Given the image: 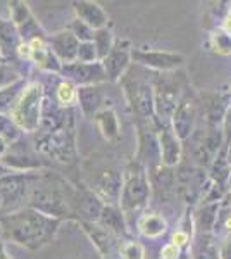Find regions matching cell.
<instances>
[{
    "instance_id": "cell-1",
    "label": "cell",
    "mask_w": 231,
    "mask_h": 259,
    "mask_svg": "<svg viewBox=\"0 0 231 259\" xmlns=\"http://www.w3.org/2000/svg\"><path fill=\"white\" fill-rule=\"evenodd\" d=\"M61 223L62 220L52 218L28 206L7 214H0L4 239L31 250H38L52 242Z\"/></svg>"
},
{
    "instance_id": "cell-2",
    "label": "cell",
    "mask_w": 231,
    "mask_h": 259,
    "mask_svg": "<svg viewBox=\"0 0 231 259\" xmlns=\"http://www.w3.org/2000/svg\"><path fill=\"white\" fill-rule=\"evenodd\" d=\"M28 207L52 218L76 220L78 190L54 175H38L28 195Z\"/></svg>"
},
{
    "instance_id": "cell-3",
    "label": "cell",
    "mask_w": 231,
    "mask_h": 259,
    "mask_svg": "<svg viewBox=\"0 0 231 259\" xmlns=\"http://www.w3.org/2000/svg\"><path fill=\"white\" fill-rule=\"evenodd\" d=\"M74 135H76L74 133V112L69 109L66 123L61 128H56L52 132H36L33 145L43 159L47 157V159L71 164L76 157Z\"/></svg>"
},
{
    "instance_id": "cell-4",
    "label": "cell",
    "mask_w": 231,
    "mask_h": 259,
    "mask_svg": "<svg viewBox=\"0 0 231 259\" xmlns=\"http://www.w3.org/2000/svg\"><path fill=\"white\" fill-rule=\"evenodd\" d=\"M43 112V87L38 81H29L23 87L9 107V116L21 132L36 133Z\"/></svg>"
},
{
    "instance_id": "cell-5",
    "label": "cell",
    "mask_w": 231,
    "mask_h": 259,
    "mask_svg": "<svg viewBox=\"0 0 231 259\" xmlns=\"http://www.w3.org/2000/svg\"><path fill=\"white\" fill-rule=\"evenodd\" d=\"M150 194L152 190H150L147 168L138 161H131L123 173V189H121L119 200L121 209L123 212L140 209L149 202Z\"/></svg>"
},
{
    "instance_id": "cell-6",
    "label": "cell",
    "mask_w": 231,
    "mask_h": 259,
    "mask_svg": "<svg viewBox=\"0 0 231 259\" xmlns=\"http://www.w3.org/2000/svg\"><path fill=\"white\" fill-rule=\"evenodd\" d=\"M0 162L7 169L16 171V173H31V171L45 168L43 157L36 152L35 145L23 142L21 139L9 145L7 152L0 157Z\"/></svg>"
},
{
    "instance_id": "cell-7",
    "label": "cell",
    "mask_w": 231,
    "mask_h": 259,
    "mask_svg": "<svg viewBox=\"0 0 231 259\" xmlns=\"http://www.w3.org/2000/svg\"><path fill=\"white\" fill-rule=\"evenodd\" d=\"M124 85L126 97L129 100V106L133 109V114L142 123L154 121L155 109H154V85L149 81L133 80V78H121Z\"/></svg>"
},
{
    "instance_id": "cell-8",
    "label": "cell",
    "mask_w": 231,
    "mask_h": 259,
    "mask_svg": "<svg viewBox=\"0 0 231 259\" xmlns=\"http://www.w3.org/2000/svg\"><path fill=\"white\" fill-rule=\"evenodd\" d=\"M179 85L171 78H157L154 83V109L159 121H171L174 109L179 104Z\"/></svg>"
},
{
    "instance_id": "cell-9",
    "label": "cell",
    "mask_w": 231,
    "mask_h": 259,
    "mask_svg": "<svg viewBox=\"0 0 231 259\" xmlns=\"http://www.w3.org/2000/svg\"><path fill=\"white\" fill-rule=\"evenodd\" d=\"M9 11H11V21L14 23L16 30L19 33L21 41L28 44L31 40H47L45 36V31L41 30V26L38 24V21L35 19V16L29 11V6L26 2H21V0H16V2L9 4Z\"/></svg>"
},
{
    "instance_id": "cell-10",
    "label": "cell",
    "mask_w": 231,
    "mask_h": 259,
    "mask_svg": "<svg viewBox=\"0 0 231 259\" xmlns=\"http://www.w3.org/2000/svg\"><path fill=\"white\" fill-rule=\"evenodd\" d=\"M204 182H205V175L202 169L181 166L174 173L176 195H179L187 204L195 202L204 194Z\"/></svg>"
},
{
    "instance_id": "cell-11",
    "label": "cell",
    "mask_w": 231,
    "mask_h": 259,
    "mask_svg": "<svg viewBox=\"0 0 231 259\" xmlns=\"http://www.w3.org/2000/svg\"><path fill=\"white\" fill-rule=\"evenodd\" d=\"M131 61L136 64L155 71H174L183 64V56L178 52H167V50H144L133 49Z\"/></svg>"
},
{
    "instance_id": "cell-12",
    "label": "cell",
    "mask_w": 231,
    "mask_h": 259,
    "mask_svg": "<svg viewBox=\"0 0 231 259\" xmlns=\"http://www.w3.org/2000/svg\"><path fill=\"white\" fill-rule=\"evenodd\" d=\"M61 74L64 76V80L73 81L74 85H79V87L99 85V83L107 81L102 62L83 64V62L76 61V62H71V64H62Z\"/></svg>"
},
{
    "instance_id": "cell-13",
    "label": "cell",
    "mask_w": 231,
    "mask_h": 259,
    "mask_svg": "<svg viewBox=\"0 0 231 259\" xmlns=\"http://www.w3.org/2000/svg\"><path fill=\"white\" fill-rule=\"evenodd\" d=\"M121 189H123V175L112 168L100 171V175L94 180V185H91V192L106 206H117L119 204Z\"/></svg>"
},
{
    "instance_id": "cell-14",
    "label": "cell",
    "mask_w": 231,
    "mask_h": 259,
    "mask_svg": "<svg viewBox=\"0 0 231 259\" xmlns=\"http://www.w3.org/2000/svg\"><path fill=\"white\" fill-rule=\"evenodd\" d=\"M18 54L24 59L35 62L40 69L43 71H50V73H61V68L62 64L59 62V59L54 56L52 49L47 45L45 40H31L28 44L21 41L19 49H18Z\"/></svg>"
},
{
    "instance_id": "cell-15",
    "label": "cell",
    "mask_w": 231,
    "mask_h": 259,
    "mask_svg": "<svg viewBox=\"0 0 231 259\" xmlns=\"http://www.w3.org/2000/svg\"><path fill=\"white\" fill-rule=\"evenodd\" d=\"M131 50L133 49L129 47V44L126 40H116L111 54L102 61L107 81L111 83L121 81V78L124 76L126 69H128L129 62H131Z\"/></svg>"
},
{
    "instance_id": "cell-16",
    "label": "cell",
    "mask_w": 231,
    "mask_h": 259,
    "mask_svg": "<svg viewBox=\"0 0 231 259\" xmlns=\"http://www.w3.org/2000/svg\"><path fill=\"white\" fill-rule=\"evenodd\" d=\"M197 121V104L192 97H183L171 116V130L179 140H188L193 135Z\"/></svg>"
},
{
    "instance_id": "cell-17",
    "label": "cell",
    "mask_w": 231,
    "mask_h": 259,
    "mask_svg": "<svg viewBox=\"0 0 231 259\" xmlns=\"http://www.w3.org/2000/svg\"><path fill=\"white\" fill-rule=\"evenodd\" d=\"M159 150H161V164L166 168H174L181 161L183 145L181 140L174 135V132L166 124L159 126Z\"/></svg>"
},
{
    "instance_id": "cell-18",
    "label": "cell",
    "mask_w": 231,
    "mask_h": 259,
    "mask_svg": "<svg viewBox=\"0 0 231 259\" xmlns=\"http://www.w3.org/2000/svg\"><path fill=\"white\" fill-rule=\"evenodd\" d=\"M49 47L52 49L54 56L57 57L61 64L76 62L79 40L69 30L54 33L52 36H49Z\"/></svg>"
},
{
    "instance_id": "cell-19",
    "label": "cell",
    "mask_w": 231,
    "mask_h": 259,
    "mask_svg": "<svg viewBox=\"0 0 231 259\" xmlns=\"http://www.w3.org/2000/svg\"><path fill=\"white\" fill-rule=\"evenodd\" d=\"M79 223H81V227L85 230L86 235L90 237L91 244L95 245L97 250H99L104 257H111L112 252H114V249H117V252H119L121 244H117L119 237L112 235L109 230L100 227L99 223H91V221H79Z\"/></svg>"
},
{
    "instance_id": "cell-20",
    "label": "cell",
    "mask_w": 231,
    "mask_h": 259,
    "mask_svg": "<svg viewBox=\"0 0 231 259\" xmlns=\"http://www.w3.org/2000/svg\"><path fill=\"white\" fill-rule=\"evenodd\" d=\"M149 182H150V190H152V194L155 197L167 200L169 197L176 195L173 168H166V166H162V164L155 166V168H150Z\"/></svg>"
},
{
    "instance_id": "cell-21",
    "label": "cell",
    "mask_w": 231,
    "mask_h": 259,
    "mask_svg": "<svg viewBox=\"0 0 231 259\" xmlns=\"http://www.w3.org/2000/svg\"><path fill=\"white\" fill-rule=\"evenodd\" d=\"M73 7L74 12H76V19L88 24L91 30L97 31L107 28L109 16L100 4L91 2V0H79V2H73Z\"/></svg>"
},
{
    "instance_id": "cell-22",
    "label": "cell",
    "mask_w": 231,
    "mask_h": 259,
    "mask_svg": "<svg viewBox=\"0 0 231 259\" xmlns=\"http://www.w3.org/2000/svg\"><path fill=\"white\" fill-rule=\"evenodd\" d=\"M78 104L85 118H95L104 109V92L99 85L78 87Z\"/></svg>"
},
{
    "instance_id": "cell-23",
    "label": "cell",
    "mask_w": 231,
    "mask_h": 259,
    "mask_svg": "<svg viewBox=\"0 0 231 259\" xmlns=\"http://www.w3.org/2000/svg\"><path fill=\"white\" fill-rule=\"evenodd\" d=\"M97 223L100 227H104L106 230L112 233L116 237H124L128 235V230H126V223H124V214H123V209L117 206H106L100 214V218Z\"/></svg>"
},
{
    "instance_id": "cell-24",
    "label": "cell",
    "mask_w": 231,
    "mask_h": 259,
    "mask_svg": "<svg viewBox=\"0 0 231 259\" xmlns=\"http://www.w3.org/2000/svg\"><path fill=\"white\" fill-rule=\"evenodd\" d=\"M95 124H97V128H99L100 135L107 142H114L119 139L121 126H119V119H117V114L114 112V109L104 107V109L95 116Z\"/></svg>"
},
{
    "instance_id": "cell-25",
    "label": "cell",
    "mask_w": 231,
    "mask_h": 259,
    "mask_svg": "<svg viewBox=\"0 0 231 259\" xmlns=\"http://www.w3.org/2000/svg\"><path fill=\"white\" fill-rule=\"evenodd\" d=\"M19 45H21V38L14 23L12 21L0 19V50H2L4 61L9 59L12 54L18 52Z\"/></svg>"
},
{
    "instance_id": "cell-26",
    "label": "cell",
    "mask_w": 231,
    "mask_h": 259,
    "mask_svg": "<svg viewBox=\"0 0 231 259\" xmlns=\"http://www.w3.org/2000/svg\"><path fill=\"white\" fill-rule=\"evenodd\" d=\"M136 227L142 235L149 237V239H155V237H161L166 232L167 223L159 212H144L138 218Z\"/></svg>"
},
{
    "instance_id": "cell-27",
    "label": "cell",
    "mask_w": 231,
    "mask_h": 259,
    "mask_svg": "<svg viewBox=\"0 0 231 259\" xmlns=\"http://www.w3.org/2000/svg\"><path fill=\"white\" fill-rule=\"evenodd\" d=\"M192 259H221L219 249L209 233H200L192 245Z\"/></svg>"
},
{
    "instance_id": "cell-28",
    "label": "cell",
    "mask_w": 231,
    "mask_h": 259,
    "mask_svg": "<svg viewBox=\"0 0 231 259\" xmlns=\"http://www.w3.org/2000/svg\"><path fill=\"white\" fill-rule=\"evenodd\" d=\"M56 99L62 109H73L74 104L78 102V87L69 80H62L57 85Z\"/></svg>"
},
{
    "instance_id": "cell-29",
    "label": "cell",
    "mask_w": 231,
    "mask_h": 259,
    "mask_svg": "<svg viewBox=\"0 0 231 259\" xmlns=\"http://www.w3.org/2000/svg\"><path fill=\"white\" fill-rule=\"evenodd\" d=\"M217 207H219L217 202H205L204 206L197 211L195 223L202 233H209V230L214 227V223H216V220H217Z\"/></svg>"
},
{
    "instance_id": "cell-30",
    "label": "cell",
    "mask_w": 231,
    "mask_h": 259,
    "mask_svg": "<svg viewBox=\"0 0 231 259\" xmlns=\"http://www.w3.org/2000/svg\"><path fill=\"white\" fill-rule=\"evenodd\" d=\"M116 40L114 35L109 28H102V30H97L95 36H94V45L97 49V56H99V61L102 62L106 57L111 54L112 47H114Z\"/></svg>"
},
{
    "instance_id": "cell-31",
    "label": "cell",
    "mask_w": 231,
    "mask_h": 259,
    "mask_svg": "<svg viewBox=\"0 0 231 259\" xmlns=\"http://www.w3.org/2000/svg\"><path fill=\"white\" fill-rule=\"evenodd\" d=\"M21 135H23V132H21V128L12 121L11 116L0 112V139H4V142H6L7 145H11V144H14V142H18L21 139Z\"/></svg>"
},
{
    "instance_id": "cell-32",
    "label": "cell",
    "mask_w": 231,
    "mask_h": 259,
    "mask_svg": "<svg viewBox=\"0 0 231 259\" xmlns=\"http://www.w3.org/2000/svg\"><path fill=\"white\" fill-rule=\"evenodd\" d=\"M119 257L121 259H145V249L138 240L121 242Z\"/></svg>"
},
{
    "instance_id": "cell-33",
    "label": "cell",
    "mask_w": 231,
    "mask_h": 259,
    "mask_svg": "<svg viewBox=\"0 0 231 259\" xmlns=\"http://www.w3.org/2000/svg\"><path fill=\"white\" fill-rule=\"evenodd\" d=\"M21 81L19 73L12 68L11 64H6V61H0V90L7 89V87L14 85Z\"/></svg>"
},
{
    "instance_id": "cell-34",
    "label": "cell",
    "mask_w": 231,
    "mask_h": 259,
    "mask_svg": "<svg viewBox=\"0 0 231 259\" xmlns=\"http://www.w3.org/2000/svg\"><path fill=\"white\" fill-rule=\"evenodd\" d=\"M24 85H26V83L18 81V83H14V85L7 87V89L0 90V112H2L4 109H9L11 104L14 102V99L18 97V94L23 90Z\"/></svg>"
},
{
    "instance_id": "cell-35",
    "label": "cell",
    "mask_w": 231,
    "mask_h": 259,
    "mask_svg": "<svg viewBox=\"0 0 231 259\" xmlns=\"http://www.w3.org/2000/svg\"><path fill=\"white\" fill-rule=\"evenodd\" d=\"M69 31L73 33L74 36L79 40V44H85V41H94V36H95V30H91L88 24H85L83 21L79 19H74L73 24H71Z\"/></svg>"
},
{
    "instance_id": "cell-36",
    "label": "cell",
    "mask_w": 231,
    "mask_h": 259,
    "mask_svg": "<svg viewBox=\"0 0 231 259\" xmlns=\"http://www.w3.org/2000/svg\"><path fill=\"white\" fill-rule=\"evenodd\" d=\"M76 61H78V62H83V64L100 62V61H99V56H97V49H95L94 41H85V44H79Z\"/></svg>"
},
{
    "instance_id": "cell-37",
    "label": "cell",
    "mask_w": 231,
    "mask_h": 259,
    "mask_svg": "<svg viewBox=\"0 0 231 259\" xmlns=\"http://www.w3.org/2000/svg\"><path fill=\"white\" fill-rule=\"evenodd\" d=\"M212 47L216 49L217 54L228 56L231 54V36L226 35L224 31H216L212 35Z\"/></svg>"
},
{
    "instance_id": "cell-38",
    "label": "cell",
    "mask_w": 231,
    "mask_h": 259,
    "mask_svg": "<svg viewBox=\"0 0 231 259\" xmlns=\"http://www.w3.org/2000/svg\"><path fill=\"white\" fill-rule=\"evenodd\" d=\"M171 244H174L176 247L181 249L183 245H187L188 242H190V233L187 232V230H176V232L173 233V237H171Z\"/></svg>"
},
{
    "instance_id": "cell-39",
    "label": "cell",
    "mask_w": 231,
    "mask_h": 259,
    "mask_svg": "<svg viewBox=\"0 0 231 259\" xmlns=\"http://www.w3.org/2000/svg\"><path fill=\"white\" fill-rule=\"evenodd\" d=\"M179 257V247H176L174 244L164 245L161 250V259H178Z\"/></svg>"
},
{
    "instance_id": "cell-40",
    "label": "cell",
    "mask_w": 231,
    "mask_h": 259,
    "mask_svg": "<svg viewBox=\"0 0 231 259\" xmlns=\"http://www.w3.org/2000/svg\"><path fill=\"white\" fill-rule=\"evenodd\" d=\"M219 257L221 259H231V233L222 240L221 247H219Z\"/></svg>"
},
{
    "instance_id": "cell-41",
    "label": "cell",
    "mask_w": 231,
    "mask_h": 259,
    "mask_svg": "<svg viewBox=\"0 0 231 259\" xmlns=\"http://www.w3.org/2000/svg\"><path fill=\"white\" fill-rule=\"evenodd\" d=\"M222 137H224L226 144L231 142V109L226 111L224 114V132H222Z\"/></svg>"
},
{
    "instance_id": "cell-42",
    "label": "cell",
    "mask_w": 231,
    "mask_h": 259,
    "mask_svg": "<svg viewBox=\"0 0 231 259\" xmlns=\"http://www.w3.org/2000/svg\"><path fill=\"white\" fill-rule=\"evenodd\" d=\"M222 28H224V33L226 35H229L231 36V11L226 14V18H224V23H222Z\"/></svg>"
},
{
    "instance_id": "cell-43",
    "label": "cell",
    "mask_w": 231,
    "mask_h": 259,
    "mask_svg": "<svg viewBox=\"0 0 231 259\" xmlns=\"http://www.w3.org/2000/svg\"><path fill=\"white\" fill-rule=\"evenodd\" d=\"M0 259H14L9 254V250H7V247H6V244H4V242H0Z\"/></svg>"
},
{
    "instance_id": "cell-44",
    "label": "cell",
    "mask_w": 231,
    "mask_h": 259,
    "mask_svg": "<svg viewBox=\"0 0 231 259\" xmlns=\"http://www.w3.org/2000/svg\"><path fill=\"white\" fill-rule=\"evenodd\" d=\"M7 149H9V145H7L6 142H4V139H0V157H2L4 154L7 152Z\"/></svg>"
},
{
    "instance_id": "cell-45",
    "label": "cell",
    "mask_w": 231,
    "mask_h": 259,
    "mask_svg": "<svg viewBox=\"0 0 231 259\" xmlns=\"http://www.w3.org/2000/svg\"><path fill=\"white\" fill-rule=\"evenodd\" d=\"M9 173H12V171H11V169H7L6 166H4L2 162H0V180L6 177V175H9Z\"/></svg>"
},
{
    "instance_id": "cell-46",
    "label": "cell",
    "mask_w": 231,
    "mask_h": 259,
    "mask_svg": "<svg viewBox=\"0 0 231 259\" xmlns=\"http://www.w3.org/2000/svg\"><path fill=\"white\" fill-rule=\"evenodd\" d=\"M228 162H229V166H231V147H229V152H228Z\"/></svg>"
},
{
    "instance_id": "cell-47",
    "label": "cell",
    "mask_w": 231,
    "mask_h": 259,
    "mask_svg": "<svg viewBox=\"0 0 231 259\" xmlns=\"http://www.w3.org/2000/svg\"><path fill=\"white\" fill-rule=\"evenodd\" d=\"M2 204H4L2 202V194H0V209H2Z\"/></svg>"
},
{
    "instance_id": "cell-48",
    "label": "cell",
    "mask_w": 231,
    "mask_h": 259,
    "mask_svg": "<svg viewBox=\"0 0 231 259\" xmlns=\"http://www.w3.org/2000/svg\"><path fill=\"white\" fill-rule=\"evenodd\" d=\"M0 61H4V57H2V50H0Z\"/></svg>"
},
{
    "instance_id": "cell-49",
    "label": "cell",
    "mask_w": 231,
    "mask_h": 259,
    "mask_svg": "<svg viewBox=\"0 0 231 259\" xmlns=\"http://www.w3.org/2000/svg\"><path fill=\"white\" fill-rule=\"evenodd\" d=\"M229 189H231V177H229Z\"/></svg>"
}]
</instances>
